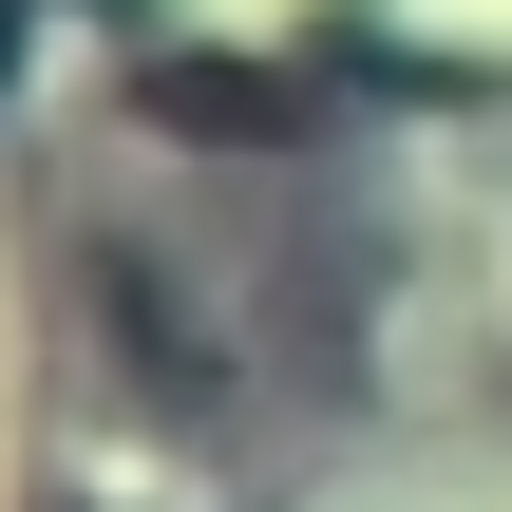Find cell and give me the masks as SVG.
<instances>
[{
  "label": "cell",
  "mask_w": 512,
  "mask_h": 512,
  "mask_svg": "<svg viewBox=\"0 0 512 512\" xmlns=\"http://www.w3.org/2000/svg\"><path fill=\"white\" fill-rule=\"evenodd\" d=\"M0 57H19V0H0Z\"/></svg>",
  "instance_id": "1"
}]
</instances>
